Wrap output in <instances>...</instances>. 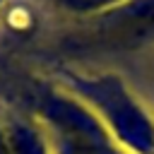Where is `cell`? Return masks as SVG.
Returning <instances> with one entry per match:
<instances>
[{
  "mask_svg": "<svg viewBox=\"0 0 154 154\" xmlns=\"http://www.w3.org/2000/svg\"><path fill=\"white\" fill-rule=\"evenodd\" d=\"M75 46L135 48L154 41V0H125L72 36Z\"/></svg>",
  "mask_w": 154,
  "mask_h": 154,
  "instance_id": "6da1fadb",
  "label": "cell"
},
{
  "mask_svg": "<svg viewBox=\"0 0 154 154\" xmlns=\"http://www.w3.org/2000/svg\"><path fill=\"white\" fill-rule=\"evenodd\" d=\"M65 154H106L101 147L91 144L89 140L82 137V132H70V140L65 144Z\"/></svg>",
  "mask_w": 154,
  "mask_h": 154,
  "instance_id": "7a4b0ae2",
  "label": "cell"
},
{
  "mask_svg": "<svg viewBox=\"0 0 154 154\" xmlns=\"http://www.w3.org/2000/svg\"><path fill=\"white\" fill-rule=\"evenodd\" d=\"M65 7L70 10H79V12H91L96 7H103V5H111V2H118V0H60ZM125 2V0H123Z\"/></svg>",
  "mask_w": 154,
  "mask_h": 154,
  "instance_id": "3957f363",
  "label": "cell"
}]
</instances>
